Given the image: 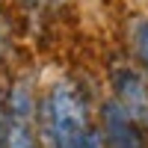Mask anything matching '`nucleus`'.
Instances as JSON below:
<instances>
[{
    "instance_id": "1",
    "label": "nucleus",
    "mask_w": 148,
    "mask_h": 148,
    "mask_svg": "<svg viewBox=\"0 0 148 148\" xmlns=\"http://www.w3.org/2000/svg\"><path fill=\"white\" fill-rule=\"evenodd\" d=\"M42 136L51 148H107L104 130L92 125L89 101L74 80H59L39 107Z\"/></svg>"
},
{
    "instance_id": "4",
    "label": "nucleus",
    "mask_w": 148,
    "mask_h": 148,
    "mask_svg": "<svg viewBox=\"0 0 148 148\" xmlns=\"http://www.w3.org/2000/svg\"><path fill=\"white\" fill-rule=\"evenodd\" d=\"M101 130L107 148H148L145 130L127 119V113L116 104V98L101 104Z\"/></svg>"
},
{
    "instance_id": "2",
    "label": "nucleus",
    "mask_w": 148,
    "mask_h": 148,
    "mask_svg": "<svg viewBox=\"0 0 148 148\" xmlns=\"http://www.w3.org/2000/svg\"><path fill=\"white\" fill-rule=\"evenodd\" d=\"M6 136H3V148H39V136H36L33 127V86L30 80H18L9 89L6 101Z\"/></svg>"
},
{
    "instance_id": "5",
    "label": "nucleus",
    "mask_w": 148,
    "mask_h": 148,
    "mask_svg": "<svg viewBox=\"0 0 148 148\" xmlns=\"http://www.w3.org/2000/svg\"><path fill=\"white\" fill-rule=\"evenodd\" d=\"M133 51H136L142 68L148 71V18L139 21L136 27H133Z\"/></svg>"
},
{
    "instance_id": "3",
    "label": "nucleus",
    "mask_w": 148,
    "mask_h": 148,
    "mask_svg": "<svg viewBox=\"0 0 148 148\" xmlns=\"http://www.w3.org/2000/svg\"><path fill=\"white\" fill-rule=\"evenodd\" d=\"M110 83L116 92V104L127 113V119L142 130H148V80L136 68L119 65L110 74Z\"/></svg>"
}]
</instances>
